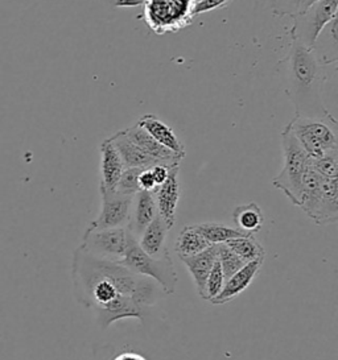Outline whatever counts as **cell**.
<instances>
[{
	"mask_svg": "<svg viewBox=\"0 0 338 360\" xmlns=\"http://www.w3.org/2000/svg\"><path fill=\"white\" fill-rule=\"evenodd\" d=\"M194 229L211 244H222L232 240L234 238L244 236L246 233H241L237 229L229 227L222 223H201L193 224Z\"/></svg>",
	"mask_w": 338,
	"mask_h": 360,
	"instance_id": "obj_23",
	"label": "cell"
},
{
	"mask_svg": "<svg viewBox=\"0 0 338 360\" xmlns=\"http://www.w3.org/2000/svg\"><path fill=\"white\" fill-rule=\"evenodd\" d=\"M311 167L324 179H338V150H332L321 158L311 159Z\"/></svg>",
	"mask_w": 338,
	"mask_h": 360,
	"instance_id": "obj_25",
	"label": "cell"
},
{
	"mask_svg": "<svg viewBox=\"0 0 338 360\" xmlns=\"http://www.w3.org/2000/svg\"><path fill=\"white\" fill-rule=\"evenodd\" d=\"M223 285H225V277H223V274H222L221 265H220L218 262H215L214 265H213L211 274H209L208 278H206L202 300L211 301L213 298H215V297L221 293Z\"/></svg>",
	"mask_w": 338,
	"mask_h": 360,
	"instance_id": "obj_26",
	"label": "cell"
},
{
	"mask_svg": "<svg viewBox=\"0 0 338 360\" xmlns=\"http://www.w3.org/2000/svg\"><path fill=\"white\" fill-rule=\"evenodd\" d=\"M288 126L311 159L338 150V122L330 112L318 117L296 115Z\"/></svg>",
	"mask_w": 338,
	"mask_h": 360,
	"instance_id": "obj_3",
	"label": "cell"
},
{
	"mask_svg": "<svg viewBox=\"0 0 338 360\" xmlns=\"http://www.w3.org/2000/svg\"><path fill=\"white\" fill-rule=\"evenodd\" d=\"M169 169H170V167L163 165V164H158V165H155V167L151 168L152 176H154V179H155V182H156L158 188L168 179Z\"/></svg>",
	"mask_w": 338,
	"mask_h": 360,
	"instance_id": "obj_31",
	"label": "cell"
},
{
	"mask_svg": "<svg viewBox=\"0 0 338 360\" xmlns=\"http://www.w3.org/2000/svg\"><path fill=\"white\" fill-rule=\"evenodd\" d=\"M217 247V262L221 265L225 281L237 274L242 266L247 264L243 259L235 254L226 243L215 244Z\"/></svg>",
	"mask_w": 338,
	"mask_h": 360,
	"instance_id": "obj_24",
	"label": "cell"
},
{
	"mask_svg": "<svg viewBox=\"0 0 338 360\" xmlns=\"http://www.w3.org/2000/svg\"><path fill=\"white\" fill-rule=\"evenodd\" d=\"M317 1H320V0H301L300 8H299V13L306 11L309 7H312L313 4H316Z\"/></svg>",
	"mask_w": 338,
	"mask_h": 360,
	"instance_id": "obj_35",
	"label": "cell"
},
{
	"mask_svg": "<svg viewBox=\"0 0 338 360\" xmlns=\"http://www.w3.org/2000/svg\"><path fill=\"white\" fill-rule=\"evenodd\" d=\"M125 170V164L118 150L107 138L101 144V184L99 188L115 191L118 181Z\"/></svg>",
	"mask_w": 338,
	"mask_h": 360,
	"instance_id": "obj_14",
	"label": "cell"
},
{
	"mask_svg": "<svg viewBox=\"0 0 338 360\" xmlns=\"http://www.w3.org/2000/svg\"><path fill=\"white\" fill-rule=\"evenodd\" d=\"M139 189L144 191H154L158 189V185L155 182V179L152 176L151 168L143 169L139 174Z\"/></svg>",
	"mask_w": 338,
	"mask_h": 360,
	"instance_id": "obj_30",
	"label": "cell"
},
{
	"mask_svg": "<svg viewBox=\"0 0 338 360\" xmlns=\"http://www.w3.org/2000/svg\"><path fill=\"white\" fill-rule=\"evenodd\" d=\"M94 313L96 323L104 330L110 328L116 321L126 318H135L140 322H144L146 319V307L139 305L131 297L125 295H119L105 307L95 309Z\"/></svg>",
	"mask_w": 338,
	"mask_h": 360,
	"instance_id": "obj_10",
	"label": "cell"
},
{
	"mask_svg": "<svg viewBox=\"0 0 338 360\" xmlns=\"http://www.w3.org/2000/svg\"><path fill=\"white\" fill-rule=\"evenodd\" d=\"M180 165L169 169L168 179L154 191L155 201L158 206V214L167 224L169 230L176 222V210L181 195V186L179 182Z\"/></svg>",
	"mask_w": 338,
	"mask_h": 360,
	"instance_id": "obj_9",
	"label": "cell"
},
{
	"mask_svg": "<svg viewBox=\"0 0 338 360\" xmlns=\"http://www.w3.org/2000/svg\"><path fill=\"white\" fill-rule=\"evenodd\" d=\"M232 0H194L193 7V15H200L205 12L217 10V8H225L227 7Z\"/></svg>",
	"mask_w": 338,
	"mask_h": 360,
	"instance_id": "obj_29",
	"label": "cell"
},
{
	"mask_svg": "<svg viewBox=\"0 0 338 360\" xmlns=\"http://www.w3.org/2000/svg\"><path fill=\"white\" fill-rule=\"evenodd\" d=\"M232 221L237 226V230L246 235H254L259 233L263 226V212L258 203L250 202L234 209Z\"/></svg>",
	"mask_w": 338,
	"mask_h": 360,
	"instance_id": "obj_20",
	"label": "cell"
},
{
	"mask_svg": "<svg viewBox=\"0 0 338 360\" xmlns=\"http://www.w3.org/2000/svg\"><path fill=\"white\" fill-rule=\"evenodd\" d=\"M142 168H125L120 179L118 181L115 191L126 195H137L139 189V174Z\"/></svg>",
	"mask_w": 338,
	"mask_h": 360,
	"instance_id": "obj_27",
	"label": "cell"
},
{
	"mask_svg": "<svg viewBox=\"0 0 338 360\" xmlns=\"http://www.w3.org/2000/svg\"><path fill=\"white\" fill-rule=\"evenodd\" d=\"M110 360H148L144 355L137 351H123L119 354H114V356Z\"/></svg>",
	"mask_w": 338,
	"mask_h": 360,
	"instance_id": "obj_33",
	"label": "cell"
},
{
	"mask_svg": "<svg viewBox=\"0 0 338 360\" xmlns=\"http://www.w3.org/2000/svg\"><path fill=\"white\" fill-rule=\"evenodd\" d=\"M144 20L158 34L177 32L192 24L194 0H144Z\"/></svg>",
	"mask_w": 338,
	"mask_h": 360,
	"instance_id": "obj_5",
	"label": "cell"
},
{
	"mask_svg": "<svg viewBox=\"0 0 338 360\" xmlns=\"http://www.w3.org/2000/svg\"><path fill=\"white\" fill-rule=\"evenodd\" d=\"M137 124L161 146H164L165 148L170 149L172 152L185 158V148H184L182 141L176 136L173 129L167 126L164 122H161L158 117L152 114H147L139 119Z\"/></svg>",
	"mask_w": 338,
	"mask_h": 360,
	"instance_id": "obj_17",
	"label": "cell"
},
{
	"mask_svg": "<svg viewBox=\"0 0 338 360\" xmlns=\"http://www.w3.org/2000/svg\"><path fill=\"white\" fill-rule=\"evenodd\" d=\"M134 203H135V207L132 206L128 227L137 239V236H140V233L144 231V229L158 215V206L152 191H137L134 198Z\"/></svg>",
	"mask_w": 338,
	"mask_h": 360,
	"instance_id": "obj_16",
	"label": "cell"
},
{
	"mask_svg": "<svg viewBox=\"0 0 338 360\" xmlns=\"http://www.w3.org/2000/svg\"><path fill=\"white\" fill-rule=\"evenodd\" d=\"M118 263L125 265L137 275L149 277L158 283L165 295H173L176 292L179 278L168 248L163 255L154 257L144 254L139 247L137 240H135L128 247L126 255L118 260Z\"/></svg>",
	"mask_w": 338,
	"mask_h": 360,
	"instance_id": "obj_4",
	"label": "cell"
},
{
	"mask_svg": "<svg viewBox=\"0 0 338 360\" xmlns=\"http://www.w3.org/2000/svg\"><path fill=\"white\" fill-rule=\"evenodd\" d=\"M336 60L321 58L316 48H309L291 37V46L280 61L285 94L295 107L297 117H318L329 114L323 99L327 68Z\"/></svg>",
	"mask_w": 338,
	"mask_h": 360,
	"instance_id": "obj_1",
	"label": "cell"
},
{
	"mask_svg": "<svg viewBox=\"0 0 338 360\" xmlns=\"http://www.w3.org/2000/svg\"><path fill=\"white\" fill-rule=\"evenodd\" d=\"M263 263L264 260H255L242 266L237 274H234L230 278L225 281L221 293L211 300V304L223 305L230 302L232 298L239 296L253 283L255 276L258 275Z\"/></svg>",
	"mask_w": 338,
	"mask_h": 360,
	"instance_id": "obj_12",
	"label": "cell"
},
{
	"mask_svg": "<svg viewBox=\"0 0 338 360\" xmlns=\"http://www.w3.org/2000/svg\"><path fill=\"white\" fill-rule=\"evenodd\" d=\"M226 244L246 263L255 262V260H264L265 257V251L262 244L254 238V235L234 238L232 240L226 242Z\"/></svg>",
	"mask_w": 338,
	"mask_h": 360,
	"instance_id": "obj_22",
	"label": "cell"
},
{
	"mask_svg": "<svg viewBox=\"0 0 338 360\" xmlns=\"http://www.w3.org/2000/svg\"><path fill=\"white\" fill-rule=\"evenodd\" d=\"M114 354H115V349L113 346L96 347L92 360H110L114 356Z\"/></svg>",
	"mask_w": 338,
	"mask_h": 360,
	"instance_id": "obj_32",
	"label": "cell"
},
{
	"mask_svg": "<svg viewBox=\"0 0 338 360\" xmlns=\"http://www.w3.org/2000/svg\"><path fill=\"white\" fill-rule=\"evenodd\" d=\"M139 4H142V1L139 0H116V6L122 7V8H132L137 7Z\"/></svg>",
	"mask_w": 338,
	"mask_h": 360,
	"instance_id": "obj_34",
	"label": "cell"
},
{
	"mask_svg": "<svg viewBox=\"0 0 338 360\" xmlns=\"http://www.w3.org/2000/svg\"><path fill=\"white\" fill-rule=\"evenodd\" d=\"M301 0H274L273 12L276 16H291L294 18L299 13Z\"/></svg>",
	"mask_w": 338,
	"mask_h": 360,
	"instance_id": "obj_28",
	"label": "cell"
},
{
	"mask_svg": "<svg viewBox=\"0 0 338 360\" xmlns=\"http://www.w3.org/2000/svg\"><path fill=\"white\" fill-rule=\"evenodd\" d=\"M137 240L128 226L107 229L99 231H84L81 247L89 254L101 259L118 262L120 260L131 244Z\"/></svg>",
	"mask_w": 338,
	"mask_h": 360,
	"instance_id": "obj_7",
	"label": "cell"
},
{
	"mask_svg": "<svg viewBox=\"0 0 338 360\" xmlns=\"http://www.w3.org/2000/svg\"><path fill=\"white\" fill-rule=\"evenodd\" d=\"M102 197V206L98 218L89 224L86 233L125 227L131 219L135 195L120 194L115 191H106L99 188Z\"/></svg>",
	"mask_w": 338,
	"mask_h": 360,
	"instance_id": "obj_8",
	"label": "cell"
},
{
	"mask_svg": "<svg viewBox=\"0 0 338 360\" xmlns=\"http://www.w3.org/2000/svg\"><path fill=\"white\" fill-rule=\"evenodd\" d=\"M213 244L209 243L202 235H201L193 224L185 226L176 239L175 251L180 257L192 256V255L200 254L204 250L209 248Z\"/></svg>",
	"mask_w": 338,
	"mask_h": 360,
	"instance_id": "obj_21",
	"label": "cell"
},
{
	"mask_svg": "<svg viewBox=\"0 0 338 360\" xmlns=\"http://www.w3.org/2000/svg\"><path fill=\"white\" fill-rule=\"evenodd\" d=\"M338 0H320L304 12L294 16L291 37L309 48H315L324 28L337 18Z\"/></svg>",
	"mask_w": 338,
	"mask_h": 360,
	"instance_id": "obj_6",
	"label": "cell"
},
{
	"mask_svg": "<svg viewBox=\"0 0 338 360\" xmlns=\"http://www.w3.org/2000/svg\"><path fill=\"white\" fill-rule=\"evenodd\" d=\"M108 139L118 150L120 159L125 164V168L147 169V168H152L155 165L161 164L160 161L148 156L147 153H144L142 149L139 148L137 144L127 136L125 129L118 131L116 134Z\"/></svg>",
	"mask_w": 338,
	"mask_h": 360,
	"instance_id": "obj_13",
	"label": "cell"
},
{
	"mask_svg": "<svg viewBox=\"0 0 338 360\" xmlns=\"http://www.w3.org/2000/svg\"><path fill=\"white\" fill-rule=\"evenodd\" d=\"M318 226L333 224L338 221V179H325L321 198L312 219Z\"/></svg>",
	"mask_w": 338,
	"mask_h": 360,
	"instance_id": "obj_18",
	"label": "cell"
},
{
	"mask_svg": "<svg viewBox=\"0 0 338 360\" xmlns=\"http://www.w3.org/2000/svg\"><path fill=\"white\" fill-rule=\"evenodd\" d=\"M282 148L284 164L283 169L273 180V185L276 189L283 191L285 197L299 207L301 182L311 164V158L288 124L282 132Z\"/></svg>",
	"mask_w": 338,
	"mask_h": 360,
	"instance_id": "obj_2",
	"label": "cell"
},
{
	"mask_svg": "<svg viewBox=\"0 0 338 360\" xmlns=\"http://www.w3.org/2000/svg\"><path fill=\"white\" fill-rule=\"evenodd\" d=\"M168 231L169 229L167 227V224L158 214L154 218V221L144 229V231L140 233V239L137 244L144 254L158 257L168 248L165 245V239H167Z\"/></svg>",
	"mask_w": 338,
	"mask_h": 360,
	"instance_id": "obj_19",
	"label": "cell"
},
{
	"mask_svg": "<svg viewBox=\"0 0 338 360\" xmlns=\"http://www.w3.org/2000/svg\"><path fill=\"white\" fill-rule=\"evenodd\" d=\"M181 262L187 266L190 275L193 277L196 290L199 296H204V288L206 278L213 269V265L217 262V247L215 244L211 245L209 248L204 250L200 254L192 255L180 257Z\"/></svg>",
	"mask_w": 338,
	"mask_h": 360,
	"instance_id": "obj_15",
	"label": "cell"
},
{
	"mask_svg": "<svg viewBox=\"0 0 338 360\" xmlns=\"http://www.w3.org/2000/svg\"><path fill=\"white\" fill-rule=\"evenodd\" d=\"M125 132H126L127 136L131 139L144 153H147L148 156L158 160L161 164H164L167 167L172 168V167L180 165L181 160L184 159L182 156H180L177 153L172 152L170 149L161 146L148 132L140 127L137 123L125 129Z\"/></svg>",
	"mask_w": 338,
	"mask_h": 360,
	"instance_id": "obj_11",
	"label": "cell"
}]
</instances>
